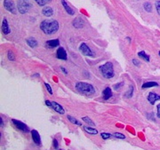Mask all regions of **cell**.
<instances>
[{
    "label": "cell",
    "instance_id": "cell-1",
    "mask_svg": "<svg viewBox=\"0 0 160 150\" xmlns=\"http://www.w3.org/2000/svg\"><path fill=\"white\" fill-rule=\"evenodd\" d=\"M40 29L46 35H52L59 29V23L55 20H45L40 24Z\"/></svg>",
    "mask_w": 160,
    "mask_h": 150
},
{
    "label": "cell",
    "instance_id": "cell-2",
    "mask_svg": "<svg viewBox=\"0 0 160 150\" xmlns=\"http://www.w3.org/2000/svg\"><path fill=\"white\" fill-rule=\"evenodd\" d=\"M76 89L80 93L85 94V95H91V94H93L95 92V89H94V87L92 86V85L87 84V83H83V82L77 83Z\"/></svg>",
    "mask_w": 160,
    "mask_h": 150
},
{
    "label": "cell",
    "instance_id": "cell-3",
    "mask_svg": "<svg viewBox=\"0 0 160 150\" xmlns=\"http://www.w3.org/2000/svg\"><path fill=\"white\" fill-rule=\"evenodd\" d=\"M100 71L102 73V75L105 78H112L114 76V70H113V64L111 62H107V63L103 64L100 67Z\"/></svg>",
    "mask_w": 160,
    "mask_h": 150
},
{
    "label": "cell",
    "instance_id": "cell-4",
    "mask_svg": "<svg viewBox=\"0 0 160 150\" xmlns=\"http://www.w3.org/2000/svg\"><path fill=\"white\" fill-rule=\"evenodd\" d=\"M31 7V3L29 0H18L17 8L21 13H26Z\"/></svg>",
    "mask_w": 160,
    "mask_h": 150
},
{
    "label": "cell",
    "instance_id": "cell-5",
    "mask_svg": "<svg viewBox=\"0 0 160 150\" xmlns=\"http://www.w3.org/2000/svg\"><path fill=\"white\" fill-rule=\"evenodd\" d=\"M12 123L15 125V127L17 128L18 130L22 131L23 133H29V129L28 128V126H27L24 123H22V122L16 120V119H12Z\"/></svg>",
    "mask_w": 160,
    "mask_h": 150
},
{
    "label": "cell",
    "instance_id": "cell-6",
    "mask_svg": "<svg viewBox=\"0 0 160 150\" xmlns=\"http://www.w3.org/2000/svg\"><path fill=\"white\" fill-rule=\"evenodd\" d=\"M4 6L7 11H9L12 13H16V7L14 6V3L12 2V0H5Z\"/></svg>",
    "mask_w": 160,
    "mask_h": 150
},
{
    "label": "cell",
    "instance_id": "cell-7",
    "mask_svg": "<svg viewBox=\"0 0 160 150\" xmlns=\"http://www.w3.org/2000/svg\"><path fill=\"white\" fill-rule=\"evenodd\" d=\"M79 50L80 52H82L84 55H86V56H90V57H92L93 56V53L92 52V50L89 48V46L86 45L85 43H83V44H81L79 46Z\"/></svg>",
    "mask_w": 160,
    "mask_h": 150
},
{
    "label": "cell",
    "instance_id": "cell-8",
    "mask_svg": "<svg viewBox=\"0 0 160 150\" xmlns=\"http://www.w3.org/2000/svg\"><path fill=\"white\" fill-rule=\"evenodd\" d=\"M52 109L54 110V111H56L57 113L59 114H61V115H63L64 113H65V110L63 109L62 107L60 105V104L56 103V102H54V101H51V107Z\"/></svg>",
    "mask_w": 160,
    "mask_h": 150
},
{
    "label": "cell",
    "instance_id": "cell-9",
    "mask_svg": "<svg viewBox=\"0 0 160 150\" xmlns=\"http://www.w3.org/2000/svg\"><path fill=\"white\" fill-rule=\"evenodd\" d=\"M56 55H57L58 59H60V60H67V52H66V51L64 50V48H62V47H60L58 49Z\"/></svg>",
    "mask_w": 160,
    "mask_h": 150
},
{
    "label": "cell",
    "instance_id": "cell-10",
    "mask_svg": "<svg viewBox=\"0 0 160 150\" xmlns=\"http://www.w3.org/2000/svg\"><path fill=\"white\" fill-rule=\"evenodd\" d=\"M158 99H160V95L155 93V92H150L149 94V96H148V100H149V103L151 104V105H154L155 102L157 100H158Z\"/></svg>",
    "mask_w": 160,
    "mask_h": 150
},
{
    "label": "cell",
    "instance_id": "cell-11",
    "mask_svg": "<svg viewBox=\"0 0 160 150\" xmlns=\"http://www.w3.org/2000/svg\"><path fill=\"white\" fill-rule=\"evenodd\" d=\"M31 135H32V138H33V141L37 145H41V138H40L39 133H38V131L36 130H32L31 131Z\"/></svg>",
    "mask_w": 160,
    "mask_h": 150
},
{
    "label": "cell",
    "instance_id": "cell-12",
    "mask_svg": "<svg viewBox=\"0 0 160 150\" xmlns=\"http://www.w3.org/2000/svg\"><path fill=\"white\" fill-rule=\"evenodd\" d=\"M2 31L5 35H8L10 33V28H9V24L7 22L6 19L3 20V22H2Z\"/></svg>",
    "mask_w": 160,
    "mask_h": 150
},
{
    "label": "cell",
    "instance_id": "cell-13",
    "mask_svg": "<svg viewBox=\"0 0 160 150\" xmlns=\"http://www.w3.org/2000/svg\"><path fill=\"white\" fill-rule=\"evenodd\" d=\"M62 6H63V7H64V9L66 10V12H67L69 13V15H73V14H74V13H75L74 10H73V9H72L71 7H69V5L67 4V2H66L65 0H62Z\"/></svg>",
    "mask_w": 160,
    "mask_h": 150
},
{
    "label": "cell",
    "instance_id": "cell-14",
    "mask_svg": "<svg viewBox=\"0 0 160 150\" xmlns=\"http://www.w3.org/2000/svg\"><path fill=\"white\" fill-rule=\"evenodd\" d=\"M103 94V99H105V100H107V99H109L111 98V96H112V91H111V89L109 88V87H107L102 92Z\"/></svg>",
    "mask_w": 160,
    "mask_h": 150
},
{
    "label": "cell",
    "instance_id": "cell-15",
    "mask_svg": "<svg viewBox=\"0 0 160 150\" xmlns=\"http://www.w3.org/2000/svg\"><path fill=\"white\" fill-rule=\"evenodd\" d=\"M73 26H74L75 28H77V29L82 28L84 26V21L79 17L76 18L74 20V22H73Z\"/></svg>",
    "mask_w": 160,
    "mask_h": 150
},
{
    "label": "cell",
    "instance_id": "cell-16",
    "mask_svg": "<svg viewBox=\"0 0 160 150\" xmlns=\"http://www.w3.org/2000/svg\"><path fill=\"white\" fill-rule=\"evenodd\" d=\"M42 13H43L45 16L50 17V16H52V15L53 14V10L52 9L51 7H49V6H46V7H45V8L42 10Z\"/></svg>",
    "mask_w": 160,
    "mask_h": 150
},
{
    "label": "cell",
    "instance_id": "cell-17",
    "mask_svg": "<svg viewBox=\"0 0 160 150\" xmlns=\"http://www.w3.org/2000/svg\"><path fill=\"white\" fill-rule=\"evenodd\" d=\"M46 45L49 46V47H52V48H53V47H56L60 45V41L58 40V39H52V40H49L46 42Z\"/></svg>",
    "mask_w": 160,
    "mask_h": 150
},
{
    "label": "cell",
    "instance_id": "cell-18",
    "mask_svg": "<svg viewBox=\"0 0 160 150\" xmlns=\"http://www.w3.org/2000/svg\"><path fill=\"white\" fill-rule=\"evenodd\" d=\"M84 130L86 131V133H89V134H91V135H96L98 133V131L96 129H94V128H92V127L89 126H85L84 127Z\"/></svg>",
    "mask_w": 160,
    "mask_h": 150
},
{
    "label": "cell",
    "instance_id": "cell-19",
    "mask_svg": "<svg viewBox=\"0 0 160 150\" xmlns=\"http://www.w3.org/2000/svg\"><path fill=\"white\" fill-rule=\"evenodd\" d=\"M158 83L156 82H147V83H144L142 85V89H148V88H150V87L153 86H158Z\"/></svg>",
    "mask_w": 160,
    "mask_h": 150
},
{
    "label": "cell",
    "instance_id": "cell-20",
    "mask_svg": "<svg viewBox=\"0 0 160 150\" xmlns=\"http://www.w3.org/2000/svg\"><path fill=\"white\" fill-rule=\"evenodd\" d=\"M27 44L29 45L30 47H36L38 46V41L36 40L33 37H30L29 39H27Z\"/></svg>",
    "mask_w": 160,
    "mask_h": 150
},
{
    "label": "cell",
    "instance_id": "cell-21",
    "mask_svg": "<svg viewBox=\"0 0 160 150\" xmlns=\"http://www.w3.org/2000/svg\"><path fill=\"white\" fill-rule=\"evenodd\" d=\"M68 119H69V121L70 122V123H74V124L79 125V126L82 125V123H81L79 121H78L75 117H72L71 115H68Z\"/></svg>",
    "mask_w": 160,
    "mask_h": 150
},
{
    "label": "cell",
    "instance_id": "cell-22",
    "mask_svg": "<svg viewBox=\"0 0 160 150\" xmlns=\"http://www.w3.org/2000/svg\"><path fill=\"white\" fill-rule=\"evenodd\" d=\"M138 55H139V57H141L142 59H144L146 61H149V55H147L145 52H140L138 53Z\"/></svg>",
    "mask_w": 160,
    "mask_h": 150
},
{
    "label": "cell",
    "instance_id": "cell-23",
    "mask_svg": "<svg viewBox=\"0 0 160 150\" xmlns=\"http://www.w3.org/2000/svg\"><path fill=\"white\" fill-rule=\"evenodd\" d=\"M83 121L86 122V123H88L89 125H92V126H93V125H95V123H93V122L92 121L91 119L89 118V117H83Z\"/></svg>",
    "mask_w": 160,
    "mask_h": 150
},
{
    "label": "cell",
    "instance_id": "cell-24",
    "mask_svg": "<svg viewBox=\"0 0 160 150\" xmlns=\"http://www.w3.org/2000/svg\"><path fill=\"white\" fill-rule=\"evenodd\" d=\"M144 9L146 10L147 12H151L152 11V6H151V4H149V2H147V3H145L144 4Z\"/></svg>",
    "mask_w": 160,
    "mask_h": 150
},
{
    "label": "cell",
    "instance_id": "cell-25",
    "mask_svg": "<svg viewBox=\"0 0 160 150\" xmlns=\"http://www.w3.org/2000/svg\"><path fill=\"white\" fill-rule=\"evenodd\" d=\"M39 6H45V5H46L47 3H49L51 0H35Z\"/></svg>",
    "mask_w": 160,
    "mask_h": 150
},
{
    "label": "cell",
    "instance_id": "cell-26",
    "mask_svg": "<svg viewBox=\"0 0 160 150\" xmlns=\"http://www.w3.org/2000/svg\"><path fill=\"white\" fill-rule=\"evenodd\" d=\"M113 136H114L115 138H120V139H124V138H126V136H125L124 134H122V133H113Z\"/></svg>",
    "mask_w": 160,
    "mask_h": 150
},
{
    "label": "cell",
    "instance_id": "cell-27",
    "mask_svg": "<svg viewBox=\"0 0 160 150\" xmlns=\"http://www.w3.org/2000/svg\"><path fill=\"white\" fill-rule=\"evenodd\" d=\"M132 92H133V87L130 86V89H129V91L126 93V98H131L132 96Z\"/></svg>",
    "mask_w": 160,
    "mask_h": 150
},
{
    "label": "cell",
    "instance_id": "cell-28",
    "mask_svg": "<svg viewBox=\"0 0 160 150\" xmlns=\"http://www.w3.org/2000/svg\"><path fill=\"white\" fill-rule=\"evenodd\" d=\"M7 57H8V59H9L10 60H15L14 54L12 53V51H9V52H8V53H7Z\"/></svg>",
    "mask_w": 160,
    "mask_h": 150
},
{
    "label": "cell",
    "instance_id": "cell-29",
    "mask_svg": "<svg viewBox=\"0 0 160 150\" xmlns=\"http://www.w3.org/2000/svg\"><path fill=\"white\" fill-rule=\"evenodd\" d=\"M101 136H102V138L103 139H108L111 137V134H109V133H102L101 134Z\"/></svg>",
    "mask_w": 160,
    "mask_h": 150
},
{
    "label": "cell",
    "instance_id": "cell-30",
    "mask_svg": "<svg viewBox=\"0 0 160 150\" xmlns=\"http://www.w3.org/2000/svg\"><path fill=\"white\" fill-rule=\"evenodd\" d=\"M156 8H157V11L158 12V14L160 15V1L156 2Z\"/></svg>",
    "mask_w": 160,
    "mask_h": 150
},
{
    "label": "cell",
    "instance_id": "cell-31",
    "mask_svg": "<svg viewBox=\"0 0 160 150\" xmlns=\"http://www.w3.org/2000/svg\"><path fill=\"white\" fill-rule=\"evenodd\" d=\"M45 85H46V89H47V91H48V92H49V93H50V94H52V88H51V86H50V85H48V84H45Z\"/></svg>",
    "mask_w": 160,
    "mask_h": 150
},
{
    "label": "cell",
    "instance_id": "cell-32",
    "mask_svg": "<svg viewBox=\"0 0 160 150\" xmlns=\"http://www.w3.org/2000/svg\"><path fill=\"white\" fill-rule=\"evenodd\" d=\"M53 147H54V148L55 149H58V141L57 139H53Z\"/></svg>",
    "mask_w": 160,
    "mask_h": 150
},
{
    "label": "cell",
    "instance_id": "cell-33",
    "mask_svg": "<svg viewBox=\"0 0 160 150\" xmlns=\"http://www.w3.org/2000/svg\"><path fill=\"white\" fill-rule=\"evenodd\" d=\"M132 62H133V64H134L135 66H139V65H140V62H139L138 60H136L135 59H133V60H132Z\"/></svg>",
    "mask_w": 160,
    "mask_h": 150
},
{
    "label": "cell",
    "instance_id": "cell-34",
    "mask_svg": "<svg viewBox=\"0 0 160 150\" xmlns=\"http://www.w3.org/2000/svg\"><path fill=\"white\" fill-rule=\"evenodd\" d=\"M157 109H158V116L160 118V104L158 105V108Z\"/></svg>",
    "mask_w": 160,
    "mask_h": 150
},
{
    "label": "cell",
    "instance_id": "cell-35",
    "mask_svg": "<svg viewBox=\"0 0 160 150\" xmlns=\"http://www.w3.org/2000/svg\"><path fill=\"white\" fill-rule=\"evenodd\" d=\"M121 85H123V84L121 83V84H118V85H115V90H118L119 89V86H121Z\"/></svg>",
    "mask_w": 160,
    "mask_h": 150
},
{
    "label": "cell",
    "instance_id": "cell-36",
    "mask_svg": "<svg viewBox=\"0 0 160 150\" xmlns=\"http://www.w3.org/2000/svg\"><path fill=\"white\" fill-rule=\"evenodd\" d=\"M46 104L48 107H51V101L50 100H46Z\"/></svg>",
    "mask_w": 160,
    "mask_h": 150
},
{
    "label": "cell",
    "instance_id": "cell-37",
    "mask_svg": "<svg viewBox=\"0 0 160 150\" xmlns=\"http://www.w3.org/2000/svg\"><path fill=\"white\" fill-rule=\"evenodd\" d=\"M0 121H1V124H0V125H1V126H3V125H4V123H3V119H2V117L0 118Z\"/></svg>",
    "mask_w": 160,
    "mask_h": 150
},
{
    "label": "cell",
    "instance_id": "cell-38",
    "mask_svg": "<svg viewBox=\"0 0 160 150\" xmlns=\"http://www.w3.org/2000/svg\"><path fill=\"white\" fill-rule=\"evenodd\" d=\"M62 71L64 72V73H65V74H67V70L64 69V68H62Z\"/></svg>",
    "mask_w": 160,
    "mask_h": 150
},
{
    "label": "cell",
    "instance_id": "cell-39",
    "mask_svg": "<svg viewBox=\"0 0 160 150\" xmlns=\"http://www.w3.org/2000/svg\"><path fill=\"white\" fill-rule=\"evenodd\" d=\"M159 55H160V52H159Z\"/></svg>",
    "mask_w": 160,
    "mask_h": 150
}]
</instances>
